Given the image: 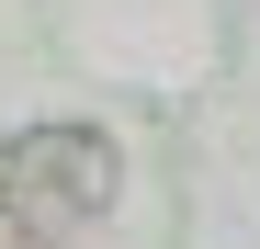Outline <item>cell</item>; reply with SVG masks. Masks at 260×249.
<instances>
[{"instance_id":"1","label":"cell","mask_w":260,"mask_h":249,"mask_svg":"<svg viewBox=\"0 0 260 249\" xmlns=\"http://www.w3.org/2000/svg\"><path fill=\"white\" fill-rule=\"evenodd\" d=\"M124 159L102 124H23L0 136V227L12 238H79L91 215H113Z\"/></svg>"}]
</instances>
